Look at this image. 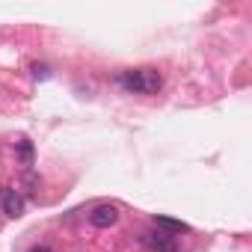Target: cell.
<instances>
[{
	"mask_svg": "<svg viewBox=\"0 0 252 252\" xmlns=\"http://www.w3.org/2000/svg\"><path fill=\"white\" fill-rule=\"evenodd\" d=\"M89 222H92L95 228H110V225L119 222V208L110 205V202H101V205H95V208L89 211Z\"/></svg>",
	"mask_w": 252,
	"mask_h": 252,
	"instance_id": "obj_3",
	"label": "cell"
},
{
	"mask_svg": "<svg viewBox=\"0 0 252 252\" xmlns=\"http://www.w3.org/2000/svg\"><path fill=\"white\" fill-rule=\"evenodd\" d=\"M30 252H51V246H48V243H42V246H33Z\"/></svg>",
	"mask_w": 252,
	"mask_h": 252,
	"instance_id": "obj_7",
	"label": "cell"
},
{
	"mask_svg": "<svg viewBox=\"0 0 252 252\" xmlns=\"http://www.w3.org/2000/svg\"><path fill=\"white\" fill-rule=\"evenodd\" d=\"M116 80H119V86L125 92H131V95H155L163 86V77L155 68H128V71H122Z\"/></svg>",
	"mask_w": 252,
	"mask_h": 252,
	"instance_id": "obj_1",
	"label": "cell"
},
{
	"mask_svg": "<svg viewBox=\"0 0 252 252\" xmlns=\"http://www.w3.org/2000/svg\"><path fill=\"white\" fill-rule=\"evenodd\" d=\"M15 149H18V160H21V166H33V143H30V140H18Z\"/></svg>",
	"mask_w": 252,
	"mask_h": 252,
	"instance_id": "obj_6",
	"label": "cell"
},
{
	"mask_svg": "<svg viewBox=\"0 0 252 252\" xmlns=\"http://www.w3.org/2000/svg\"><path fill=\"white\" fill-rule=\"evenodd\" d=\"M155 228H166V231H190L187 222H181V220H169V217H155Z\"/></svg>",
	"mask_w": 252,
	"mask_h": 252,
	"instance_id": "obj_5",
	"label": "cell"
},
{
	"mask_svg": "<svg viewBox=\"0 0 252 252\" xmlns=\"http://www.w3.org/2000/svg\"><path fill=\"white\" fill-rule=\"evenodd\" d=\"M0 208H3L6 217L18 220V217H24V196H21L18 190L3 187V190H0Z\"/></svg>",
	"mask_w": 252,
	"mask_h": 252,
	"instance_id": "obj_4",
	"label": "cell"
},
{
	"mask_svg": "<svg viewBox=\"0 0 252 252\" xmlns=\"http://www.w3.org/2000/svg\"><path fill=\"white\" fill-rule=\"evenodd\" d=\"M140 243L149 249V252H178V240L163 231V228H149L140 234Z\"/></svg>",
	"mask_w": 252,
	"mask_h": 252,
	"instance_id": "obj_2",
	"label": "cell"
}]
</instances>
